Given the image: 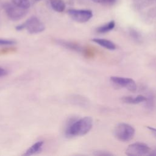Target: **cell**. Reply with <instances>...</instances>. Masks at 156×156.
Listing matches in <instances>:
<instances>
[{
	"mask_svg": "<svg viewBox=\"0 0 156 156\" xmlns=\"http://www.w3.org/2000/svg\"><path fill=\"white\" fill-rule=\"evenodd\" d=\"M93 124V119L90 116L83 117L73 121L67 127L66 135L68 137L83 136L90 131Z\"/></svg>",
	"mask_w": 156,
	"mask_h": 156,
	"instance_id": "obj_1",
	"label": "cell"
},
{
	"mask_svg": "<svg viewBox=\"0 0 156 156\" xmlns=\"http://www.w3.org/2000/svg\"><path fill=\"white\" fill-rule=\"evenodd\" d=\"M135 129L130 124L121 122L118 124L115 127L113 133L115 138L123 142L131 140L135 135Z\"/></svg>",
	"mask_w": 156,
	"mask_h": 156,
	"instance_id": "obj_2",
	"label": "cell"
},
{
	"mask_svg": "<svg viewBox=\"0 0 156 156\" xmlns=\"http://www.w3.org/2000/svg\"><path fill=\"white\" fill-rule=\"evenodd\" d=\"M17 30L26 29L31 34H38L45 29L44 24L37 17L32 16L27 19L24 23L16 27Z\"/></svg>",
	"mask_w": 156,
	"mask_h": 156,
	"instance_id": "obj_3",
	"label": "cell"
},
{
	"mask_svg": "<svg viewBox=\"0 0 156 156\" xmlns=\"http://www.w3.org/2000/svg\"><path fill=\"white\" fill-rule=\"evenodd\" d=\"M3 9L7 17L13 21H17L23 18L27 13V9L21 8L10 2L4 3Z\"/></svg>",
	"mask_w": 156,
	"mask_h": 156,
	"instance_id": "obj_4",
	"label": "cell"
},
{
	"mask_svg": "<svg viewBox=\"0 0 156 156\" xmlns=\"http://www.w3.org/2000/svg\"><path fill=\"white\" fill-rule=\"evenodd\" d=\"M67 14L73 20L80 23L87 22L93 16V12L90 10L69 9Z\"/></svg>",
	"mask_w": 156,
	"mask_h": 156,
	"instance_id": "obj_5",
	"label": "cell"
},
{
	"mask_svg": "<svg viewBox=\"0 0 156 156\" xmlns=\"http://www.w3.org/2000/svg\"><path fill=\"white\" fill-rule=\"evenodd\" d=\"M151 148L145 143L136 142L132 143L127 147L126 150V154L130 156H138L149 154Z\"/></svg>",
	"mask_w": 156,
	"mask_h": 156,
	"instance_id": "obj_6",
	"label": "cell"
},
{
	"mask_svg": "<svg viewBox=\"0 0 156 156\" xmlns=\"http://www.w3.org/2000/svg\"><path fill=\"white\" fill-rule=\"evenodd\" d=\"M110 82L119 87H123L131 92H135L137 89L136 84L134 80L131 78L119 76H112L110 78Z\"/></svg>",
	"mask_w": 156,
	"mask_h": 156,
	"instance_id": "obj_7",
	"label": "cell"
},
{
	"mask_svg": "<svg viewBox=\"0 0 156 156\" xmlns=\"http://www.w3.org/2000/svg\"><path fill=\"white\" fill-rule=\"evenodd\" d=\"M122 102L129 104H137L143 102H145L146 97L143 95H138L136 97L124 96L121 98Z\"/></svg>",
	"mask_w": 156,
	"mask_h": 156,
	"instance_id": "obj_8",
	"label": "cell"
},
{
	"mask_svg": "<svg viewBox=\"0 0 156 156\" xmlns=\"http://www.w3.org/2000/svg\"><path fill=\"white\" fill-rule=\"evenodd\" d=\"M92 41L96 44L100 45L102 47H104L109 50H114L116 49L115 44L110 40L104 39V38H93Z\"/></svg>",
	"mask_w": 156,
	"mask_h": 156,
	"instance_id": "obj_9",
	"label": "cell"
},
{
	"mask_svg": "<svg viewBox=\"0 0 156 156\" xmlns=\"http://www.w3.org/2000/svg\"><path fill=\"white\" fill-rule=\"evenodd\" d=\"M44 144L43 141H39L32 145L23 154L25 156H30L38 153L43 147Z\"/></svg>",
	"mask_w": 156,
	"mask_h": 156,
	"instance_id": "obj_10",
	"label": "cell"
},
{
	"mask_svg": "<svg viewBox=\"0 0 156 156\" xmlns=\"http://www.w3.org/2000/svg\"><path fill=\"white\" fill-rule=\"evenodd\" d=\"M52 9L57 12H62L65 9V4L63 0H50Z\"/></svg>",
	"mask_w": 156,
	"mask_h": 156,
	"instance_id": "obj_11",
	"label": "cell"
},
{
	"mask_svg": "<svg viewBox=\"0 0 156 156\" xmlns=\"http://www.w3.org/2000/svg\"><path fill=\"white\" fill-rule=\"evenodd\" d=\"M57 42L58 43V44L66 48L70 49H73L76 51H79V52H82L83 49L82 48L81 46H80L79 45L71 43V42H69V41H64V40H57Z\"/></svg>",
	"mask_w": 156,
	"mask_h": 156,
	"instance_id": "obj_12",
	"label": "cell"
},
{
	"mask_svg": "<svg viewBox=\"0 0 156 156\" xmlns=\"http://www.w3.org/2000/svg\"><path fill=\"white\" fill-rule=\"evenodd\" d=\"M115 23L113 20H112L107 24H105L102 26L98 27L96 30L98 33H100V34L106 33L112 30L115 27Z\"/></svg>",
	"mask_w": 156,
	"mask_h": 156,
	"instance_id": "obj_13",
	"label": "cell"
},
{
	"mask_svg": "<svg viewBox=\"0 0 156 156\" xmlns=\"http://www.w3.org/2000/svg\"><path fill=\"white\" fill-rule=\"evenodd\" d=\"M155 103H156L155 96L152 93H151V94L147 97H146V100L145 101V105L147 108L150 110H152L155 107Z\"/></svg>",
	"mask_w": 156,
	"mask_h": 156,
	"instance_id": "obj_14",
	"label": "cell"
},
{
	"mask_svg": "<svg viewBox=\"0 0 156 156\" xmlns=\"http://www.w3.org/2000/svg\"><path fill=\"white\" fill-rule=\"evenodd\" d=\"M10 1L13 4L24 9H29L30 5L29 0H10Z\"/></svg>",
	"mask_w": 156,
	"mask_h": 156,
	"instance_id": "obj_15",
	"label": "cell"
},
{
	"mask_svg": "<svg viewBox=\"0 0 156 156\" xmlns=\"http://www.w3.org/2000/svg\"><path fill=\"white\" fill-rule=\"evenodd\" d=\"M95 155L98 156H111L113 155V154L105 151H96L93 154Z\"/></svg>",
	"mask_w": 156,
	"mask_h": 156,
	"instance_id": "obj_16",
	"label": "cell"
},
{
	"mask_svg": "<svg viewBox=\"0 0 156 156\" xmlns=\"http://www.w3.org/2000/svg\"><path fill=\"white\" fill-rule=\"evenodd\" d=\"M15 41L12 40H7V39H2L0 38V46L4 45H12L15 44Z\"/></svg>",
	"mask_w": 156,
	"mask_h": 156,
	"instance_id": "obj_17",
	"label": "cell"
},
{
	"mask_svg": "<svg viewBox=\"0 0 156 156\" xmlns=\"http://www.w3.org/2000/svg\"><path fill=\"white\" fill-rule=\"evenodd\" d=\"M130 35L134 38V40H140V35L137 33V32H136L135 30H131V32H130Z\"/></svg>",
	"mask_w": 156,
	"mask_h": 156,
	"instance_id": "obj_18",
	"label": "cell"
},
{
	"mask_svg": "<svg viewBox=\"0 0 156 156\" xmlns=\"http://www.w3.org/2000/svg\"><path fill=\"white\" fill-rule=\"evenodd\" d=\"M147 129H149L152 133V134L154 136V137L156 138V128L151 126H147Z\"/></svg>",
	"mask_w": 156,
	"mask_h": 156,
	"instance_id": "obj_19",
	"label": "cell"
},
{
	"mask_svg": "<svg viewBox=\"0 0 156 156\" xmlns=\"http://www.w3.org/2000/svg\"><path fill=\"white\" fill-rule=\"evenodd\" d=\"M116 0H105L103 4L107 5H113L116 2Z\"/></svg>",
	"mask_w": 156,
	"mask_h": 156,
	"instance_id": "obj_20",
	"label": "cell"
},
{
	"mask_svg": "<svg viewBox=\"0 0 156 156\" xmlns=\"http://www.w3.org/2000/svg\"><path fill=\"white\" fill-rule=\"evenodd\" d=\"M7 74V71L4 68L0 66V77L5 76Z\"/></svg>",
	"mask_w": 156,
	"mask_h": 156,
	"instance_id": "obj_21",
	"label": "cell"
},
{
	"mask_svg": "<svg viewBox=\"0 0 156 156\" xmlns=\"http://www.w3.org/2000/svg\"><path fill=\"white\" fill-rule=\"evenodd\" d=\"M93 2H97V3H104V2L105 0H92Z\"/></svg>",
	"mask_w": 156,
	"mask_h": 156,
	"instance_id": "obj_22",
	"label": "cell"
}]
</instances>
